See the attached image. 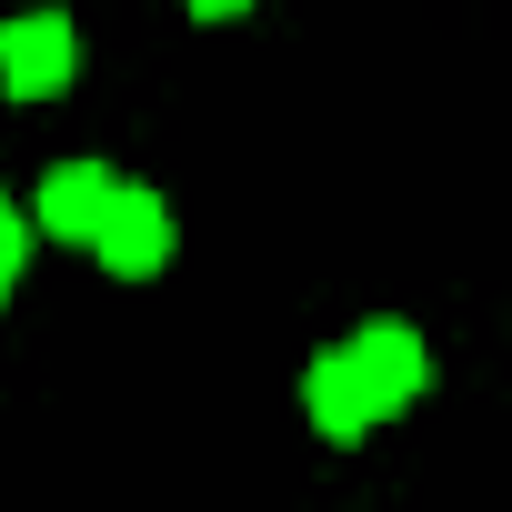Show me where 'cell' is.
<instances>
[{
  "label": "cell",
  "instance_id": "6da1fadb",
  "mask_svg": "<svg viewBox=\"0 0 512 512\" xmlns=\"http://www.w3.org/2000/svg\"><path fill=\"white\" fill-rule=\"evenodd\" d=\"M71 71H81V41H71L61 11L0 21V91L11 101H51V91H71Z\"/></svg>",
  "mask_w": 512,
  "mask_h": 512
},
{
  "label": "cell",
  "instance_id": "7a4b0ae2",
  "mask_svg": "<svg viewBox=\"0 0 512 512\" xmlns=\"http://www.w3.org/2000/svg\"><path fill=\"white\" fill-rule=\"evenodd\" d=\"M352 372H362V392H372V412L392 422V412H412L422 402V382H432V362H422V332L412 322H362L352 342Z\"/></svg>",
  "mask_w": 512,
  "mask_h": 512
},
{
  "label": "cell",
  "instance_id": "3957f363",
  "mask_svg": "<svg viewBox=\"0 0 512 512\" xmlns=\"http://www.w3.org/2000/svg\"><path fill=\"white\" fill-rule=\"evenodd\" d=\"M101 272H121V282H151L161 262H171V211H161V191H141V181H121L111 191V211H101Z\"/></svg>",
  "mask_w": 512,
  "mask_h": 512
},
{
  "label": "cell",
  "instance_id": "277c9868",
  "mask_svg": "<svg viewBox=\"0 0 512 512\" xmlns=\"http://www.w3.org/2000/svg\"><path fill=\"white\" fill-rule=\"evenodd\" d=\"M111 191H121V171H101V161H51V181H41V231H51V241H101Z\"/></svg>",
  "mask_w": 512,
  "mask_h": 512
},
{
  "label": "cell",
  "instance_id": "5b68a950",
  "mask_svg": "<svg viewBox=\"0 0 512 512\" xmlns=\"http://www.w3.org/2000/svg\"><path fill=\"white\" fill-rule=\"evenodd\" d=\"M302 412H312V432H322V442H362V432H382V412H372V392H362L352 352H322V362L302 372Z\"/></svg>",
  "mask_w": 512,
  "mask_h": 512
},
{
  "label": "cell",
  "instance_id": "8992f818",
  "mask_svg": "<svg viewBox=\"0 0 512 512\" xmlns=\"http://www.w3.org/2000/svg\"><path fill=\"white\" fill-rule=\"evenodd\" d=\"M21 262H31V231H21V211H11V201H0V302H11Z\"/></svg>",
  "mask_w": 512,
  "mask_h": 512
},
{
  "label": "cell",
  "instance_id": "52a82bcc",
  "mask_svg": "<svg viewBox=\"0 0 512 512\" xmlns=\"http://www.w3.org/2000/svg\"><path fill=\"white\" fill-rule=\"evenodd\" d=\"M251 0H191V21H241Z\"/></svg>",
  "mask_w": 512,
  "mask_h": 512
}]
</instances>
